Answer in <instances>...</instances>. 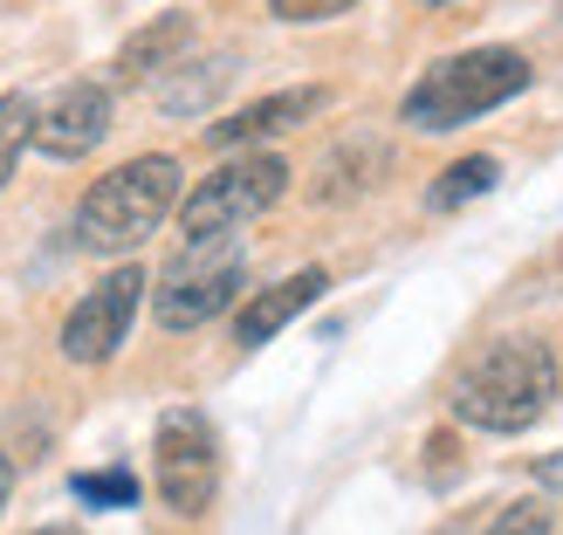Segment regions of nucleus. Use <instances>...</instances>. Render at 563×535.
<instances>
[{
    "instance_id": "nucleus-1",
    "label": "nucleus",
    "mask_w": 563,
    "mask_h": 535,
    "mask_svg": "<svg viewBox=\"0 0 563 535\" xmlns=\"http://www.w3.org/2000/svg\"><path fill=\"white\" fill-rule=\"evenodd\" d=\"M556 399V357L537 336H495L454 378V419L474 433H529Z\"/></svg>"
},
{
    "instance_id": "nucleus-2",
    "label": "nucleus",
    "mask_w": 563,
    "mask_h": 535,
    "mask_svg": "<svg viewBox=\"0 0 563 535\" xmlns=\"http://www.w3.org/2000/svg\"><path fill=\"white\" fill-rule=\"evenodd\" d=\"M522 90H529V55H516V48H461V55H440V63L412 82L399 118L412 131H461V124L488 118V110H501Z\"/></svg>"
},
{
    "instance_id": "nucleus-3",
    "label": "nucleus",
    "mask_w": 563,
    "mask_h": 535,
    "mask_svg": "<svg viewBox=\"0 0 563 535\" xmlns=\"http://www.w3.org/2000/svg\"><path fill=\"white\" fill-rule=\"evenodd\" d=\"M179 207V158H131L118 172H103L76 207V247L90 255H131L145 234H158V220Z\"/></svg>"
},
{
    "instance_id": "nucleus-4",
    "label": "nucleus",
    "mask_w": 563,
    "mask_h": 535,
    "mask_svg": "<svg viewBox=\"0 0 563 535\" xmlns=\"http://www.w3.org/2000/svg\"><path fill=\"white\" fill-rule=\"evenodd\" d=\"M282 192H289V158L247 152V158L220 165L213 179H200V186L179 200V234H186V241H220V234L247 227V220H262Z\"/></svg>"
},
{
    "instance_id": "nucleus-5",
    "label": "nucleus",
    "mask_w": 563,
    "mask_h": 535,
    "mask_svg": "<svg viewBox=\"0 0 563 535\" xmlns=\"http://www.w3.org/2000/svg\"><path fill=\"white\" fill-rule=\"evenodd\" d=\"M241 281H247V247H241L234 234H220V241H186V255L158 275L152 309H158L165 330H200V323H213L220 309L241 296Z\"/></svg>"
},
{
    "instance_id": "nucleus-6",
    "label": "nucleus",
    "mask_w": 563,
    "mask_h": 535,
    "mask_svg": "<svg viewBox=\"0 0 563 535\" xmlns=\"http://www.w3.org/2000/svg\"><path fill=\"white\" fill-rule=\"evenodd\" d=\"M152 481L158 501L173 515H207L213 494H220V433L207 412L173 405L158 419V439H152Z\"/></svg>"
},
{
    "instance_id": "nucleus-7",
    "label": "nucleus",
    "mask_w": 563,
    "mask_h": 535,
    "mask_svg": "<svg viewBox=\"0 0 563 535\" xmlns=\"http://www.w3.org/2000/svg\"><path fill=\"white\" fill-rule=\"evenodd\" d=\"M145 268L124 261V268H110L90 296H82L69 316H63V357L69 364H110L124 350V336H131V316H137V302H145Z\"/></svg>"
},
{
    "instance_id": "nucleus-8",
    "label": "nucleus",
    "mask_w": 563,
    "mask_h": 535,
    "mask_svg": "<svg viewBox=\"0 0 563 535\" xmlns=\"http://www.w3.org/2000/svg\"><path fill=\"white\" fill-rule=\"evenodd\" d=\"M103 137H110V90L103 82H69L35 118V145L48 158H90Z\"/></svg>"
},
{
    "instance_id": "nucleus-9",
    "label": "nucleus",
    "mask_w": 563,
    "mask_h": 535,
    "mask_svg": "<svg viewBox=\"0 0 563 535\" xmlns=\"http://www.w3.org/2000/svg\"><path fill=\"white\" fill-rule=\"evenodd\" d=\"M330 103V90H275V97H262V103H247V110H234V118H220V124H207V145H255V137H275V131H289V124H309L317 110Z\"/></svg>"
},
{
    "instance_id": "nucleus-10",
    "label": "nucleus",
    "mask_w": 563,
    "mask_h": 535,
    "mask_svg": "<svg viewBox=\"0 0 563 535\" xmlns=\"http://www.w3.org/2000/svg\"><path fill=\"white\" fill-rule=\"evenodd\" d=\"M323 289H330V275H323V268H302V275H282V281H275V289H262L255 302H247V309H241V323H234V344H241V350H262V344H268V336H275V330H289V323H296V316H302V309H309V302H317Z\"/></svg>"
},
{
    "instance_id": "nucleus-11",
    "label": "nucleus",
    "mask_w": 563,
    "mask_h": 535,
    "mask_svg": "<svg viewBox=\"0 0 563 535\" xmlns=\"http://www.w3.org/2000/svg\"><path fill=\"white\" fill-rule=\"evenodd\" d=\"M192 48V14H158L152 27H137V35L118 48V76L124 82H145V76H165Z\"/></svg>"
},
{
    "instance_id": "nucleus-12",
    "label": "nucleus",
    "mask_w": 563,
    "mask_h": 535,
    "mask_svg": "<svg viewBox=\"0 0 563 535\" xmlns=\"http://www.w3.org/2000/svg\"><path fill=\"white\" fill-rule=\"evenodd\" d=\"M495 179H501L495 158H461V165H446V172H440V186L427 192V207L433 213H454L467 200H482V192H495Z\"/></svg>"
},
{
    "instance_id": "nucleus-13",
    "label": "nucleus",
    "mask_w": 563,
    "mask_h": 535,
    "mask_svg": "<svg viewBox=\"0 0 563 535\" xmlns=\"http://www.w3.org/2000/svg\"><path fill=\"white\" fill-rule=\"evenodd\" d=\"M35 97L27 90H8L0 97V186L14 179V165H21V145H35Z\"/></svg>"
},
{
    "instance_id": "nucleus-14",
    "label": "nucleus",
    "mask_w": 563,
    "mask_h": 535,
    "mask_svg": "<svg viewBox=\"0 0 563 535\" xmlns=\"http://www.w3.org/2000/svg\"><path fill=\"white\" fill-rule=\"evenodd\" d=\"M234 82V55H207V76H186V82H173V90H165L158 103L173 110V118H186V110H200L213 90H228Z\"/></svg>"
},
{
    "instance_id": "nucleus-15",
    "label": "nucleus",
    "mask_w": 563,
    "mask_h": 535,
    "mask_svg": "<svg viewBox=\"0 0 563 535\" xmlns=\"http://www.w3.org/2000/svg\"><path fill=\"white\" fill-rule=\"evenodd\" d=\"M76 501H90V509H137V481H131L124 467L76 473Z\"/></svg>"
},
{
    "instance_id": "nucleus-16",
    "label": "nucleus",
    "mask_w": 563,
    "mask_h": 535,
    "mask_svg": "<svg viewBox=\"0 0 563 535\" xmlns=\"http://www.w3.org/2000/svg\"><path fill=\"white\" fill-rule=\"evenodd\" d=\"M488 535H550V509L543 501H516V509H501Z\"/></svg>"
},
{
    "instance_id": "nucleus-17",
    "label": "nucleus",
    "mask_w": 563,
    "mask_h": 535,
    "mask_svg": "<svg viewBox=\"0 0 563 535\" xmlns=\"http://www.w3.org/2000/svg\"><path fill=\"white\" fill-rule=\"evenodd\" d=\"M357 0H268V14L275 21H336V14H351Z\"/></svg>"
},
{
    "instance_id": "nucleus-18",
    "label": "nucleus",
    "mask_w": 563,
    "mask_h": 535,
    "mask_svg": "<svg viewBox=\"0 0 563 535\" xmlns=\"http://www.w3.org/2000/svg\"><path fill=\"white\" fill-rule=\"evenodd\" d=\"M537 481H543V488H550V494H563V454H550V460H543V467H537Z\"/></svg>"
},
{
    "instance_id": "nucleus-19",
    "label": "nucleus",
    "mask_w": 563,
    "mask_h": 535,
    "mask_svg": "<svg viewBox=\"0 0 563 535\" xmlns=\"http://www.w3.org/2000/svg\"><path fill=\"white\" fill-rule=\"evenodd\" d=\"M8 494H14V460L0 454V509H8Z\"/></svg>"
},
{
    "instance_id": "nucleus-20",
    "label": "nucleus",
    "mask_w": 563,
    "mask_h": 535,
    "mask_svg": "<svg viewBox=\"0 0 563 535\" xmlns=\"http://www.w3.org/2000/svg\"><path fill=\"white\" fill-rule=\"evenodd\" d=\"M35 535H76V528H35Z\"/></svg>"
},
{
    "instance_id": "nucleus-21",
    "label": "nucleus",
    "mask_w": 563,
    "mask_h": 535,
    "mask_svg": "<svg viewBox=\"0 0 563 535\" xmlns=\"http://www.w3.org/2000/svg\"><path fill=\"white\" fill-rule=\"evenodd\" d=\"M427 8H446V0H427Z\"/></svg>"
}]
</instances>
